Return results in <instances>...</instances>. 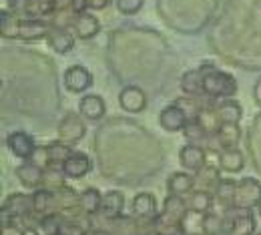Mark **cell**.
Returning <instances> with one entry per match:
<instances>
[{
	"label": "cell",
	"mask_w": 261,
	"mask_h": 235,
	"mask_svg": "<svg viewBox=\"0 0 261 235\" xmlns=\"http://www.w3.org/2000/svg\"><path fill=\"white\" fill-rule=\"evenodd\" d=\"M2 2H8V0H2ZM10 2H12V0H10Z\"/></svg>",
	"instance_id": "51"
},
{
	"label": "cell",
	"mask_w": 261,
	"mask_h": 235,
	"mask_svg": "<svg viewBox=\"0 0 261 235\" xmlns=\"http://www.w3.org/2000/svg\"><path fill=\"white\" fill-rule=\"evenodd\" d=\"M217 163H219V169L225 173H239L245 167V157L239 149H225V151H219Z\"/></svg>",
	"instance_id": "27"
},
{
	"label": "cell",
	"mask_w": 261,
	"mask_h": 235,
	"mask_svg": "<svg viewBox=\"0 0 261 235\" xmlns=\"http://www.w3.org/2000/svg\"><path fill=\"white\" fill-rule=\"evenodd\" d=\"M195 121L201 125V129L207 133V137H215L217 131H219V127H221V119H219L217 107H209V105L201 107Z\"/></svg>",
	"instance_id": "24"
},
{
	"label": "cell",
	"mask_w": 261,
	"mask_h": 235,
	"mask_svg": "<svg viewBox=\"0 0 261 235\" xmlns=\"http://www.w3.org/2000/svg\"><path fill=\"white\" fill-rule=\"evenodd\" d=\"M0 34L2 38H8V40L20 38V20L14 16V12H8V10L0 12Z\"/></svg>",
	"instance_id": "33"
},
{
	"label": "cell",
	"mask_w": 261,
	"mask_h": 235,
	"mask_svg": "<svg viewBox=\"0 0 261 235\" xmlns=\"http://www.w3.org/2000/svg\"><path fill=\"white\" fill-rule=\"evenodd\" d=\"M46 149H48L50 165H63L66 159L72 155V149H70V145L63 143L61 139H59V141H55V143H50V145H46Z\"/></svg>",
	"instance_id": "36"
},
{
	"label": "cell",
	"mask_w": 261,
	"mask_h": 235,
	"mask_svg": "<svg viewBox=\"0 0 261 235\" xmlns=\"http://www.w3.org/2000/svg\"><path fill=\"white\" fill-rule=\"evenodd\" d=\"M179 163L185 171L197 173L199 169L207 165V153H205L203 147H199L195 143H189L179 151Z\"/></svg>",
	"instance_id": "14"
},
{
	"label": "cell",
	"mask_w": 261,
	"mask_h": 235,
	"mask_svg": "<svg viewBox=\"0 0 261 235\" xmlns=\"http://www.w3.org/2000/svg\"><path fill=\"white\" fill-rule=\"evenodd\" d=\"M203 235H223L225 233V215H217L213 211L203 215Z\"/></svg>",
	"instance_id": "35"
},
{
	"label": "cell",
	"mask_w": 261,
	"mask_h": 235,
	"mask_svg": "<svg viewBox=\"0 0 261 235\" xmlns=\"http://www.w3.org/2000/svg\"><path fill=\"white\" fill-rule=\"evenodd\" d=\"M119 105L127 113H143L147 109V95H145V91L141 87L127 85L119 93Z\"/></svg>",
	"instance_id": "13"
},
{
	"label": "cell",
	"mask_w": 261,
	"mask_h": 235,
	"mask_svg": "<svg viewBox=\"0 0 261 235\" xmlns=\"http://www.w3.org/2000/svg\"><path fill=\"white\" fill-rule=\"evenodd\" d=\"M139 235H157V231L155 229H145V231H141Z\"/></svg>",
	"instance_id": "48"
},
{
	"label": "cell",
	"mask_w": 261,
	"mask_h": 235,
	"mask_svg": "<svg viewBox=\"0 0 261 235\" xmlns=\"http://www.w3.org/2000/svg\"><path fill=\"white\" fill-rule=\"evenodd\" d=\"M215 141V149L225 151V149H237V143L241 139V129L239 123H221L219 131L215 137H211Z\"/></svg>",
	"instance_id": "18"
},
{
	"label": "cell",
	"mask_w": 261,
	"mask_h": 235,
	"mask_svg": "<svg viewBox=\"0 0 261 235\" xmlns=\"http://www.w3.org/2000/svg\"><path fill=\"white\" fill-rule=\"evenodd\" d=\"M125 211V195L121 191H109L102 195V205H100V215L105 221H113L121 217Z\"/></svg>",
	"instance_id": "19"
},
{
	"label": "cell",
	"mask_w": 261,
	"mask_h": 235,
	"mask_svg": "<svg viewBox=\"0 0 261 235\" xmlns=\"http://www.w3.org/2000/svg\"><path fill=\"white\" fill-rule=\"evenodd\" d=\"M257 211H259V215H261V203L257 205Z\"/></svg>",
	"instance_id": "49"
},
{
	"label": "cell",
	"mask_w": 261,
	"mask_h": 235,
	"mask_svg": "<svg viewBox=\"0 0 261 235\" xmlns=\"http://www.w3.org/2000/svg\"><path fill=\"white\" fill-rule=\"evenodd\" d=\"M203 95L209 99H233L239 91L237 79L213 65H203Z\"/></svg>",
	"instance_id": "1"
},
{
	"label": "cell",
	"mask_w": 261,
	"mask_h": 235,
	"mask_svg": "<svg viewBox=\"0 0 261 235\" xmlns=\"http://www.w3.org/2000/svg\"><path fill=\"white\" fill-rule=\"evenodd\" d=\"M235 189H237V181L233 179H221L217 189H215V199L223 209L233 207V197H235Z\"/></svg>",
	"instance_id": "34"
},
{
	"label": "cell",
	"mask_w": 261,
	"mask_h": 235,
	"mask_svg": "<svg viewBox=\"0 0 261 235\" xmlns=\"http://www.w3.org/2000/svg\"><path fill=\"white\" fill-rule=\"evenodd\" d=\"M183 133H185V137H187L191 143H195V145H197V141H205V139H207V133L201 129V125H199L197 121H189L187 127L183 129Z\"/></svg>",
	"instance_id": "39"
},
{
	"label": "cell",
	"mask_w": 261,
	"mask_h": 235,
	"mask_svg": "<svg viewBox=\"0 0 261 235\" xmlns=\"http://www.w3.org/2000/svg\"><path fill=\"white\" fill-rule=\"evenodd\" d=\"M46 42L48 46L59 53V55H66L72 50L74 46V36L68 33L66 29H57V27H50V31L46 34Z\"/></svg>",
	"instance_id": "20"
},
{
	"label": "cell",
	"mask_w": 261,
	"mask_h": 235,
	"mask_svg": "<svg viewBox=\"0 0 261 235\" xmlns=\"http://www.w3.org/2000/svg\"><path fill=\"white\" fill-rule=\"evenodd\" d=\"M167 189L169 195H189L191 191H195V175L191 173H173L167 181Z\"/></svg>",
	"instance_id": "22"
},
{
	"label": "cell",
	"mask_w": 261,
	"mask_h": 235,
	"mask_svg": "<svg viewBox=\"0 0 261 235\" xmlns=\"http://www.w3.org/2000/svg\"><path fill=\"white\" fill-rule=\"evenodd\" d=\"M187 211H189L187 199H183L181 195H169L163 203V209H161L159 215L155 217V221H163V223H183Z\"/></svg>",
	"instance_id": "8"
},
{
	"label": "cell",
	"mask_w": 261,
	"mask_h": 235,
	"mask_svg": "<svg viewBox=\"0 0 261 235\" xmlns=\"http://www.w3.org/2000/svg\"><path fill=\"white\" fill-rule=\"evenodd\" d=\"M130 213H133V217H137L143 223H153V219L159 215L155 195H151V193H139V195H135L133 205H130Z\"/></svg>",
	"instance_id": "11"
},
{
	"label": "cell",
	"mask_w": 261,
	"mask_h": 235,
	"mask_svg": "<svg viewBox=\"0 0 261 235\" xmlns=\"http://www.w3.org/2000/svg\"><path fill=\"white\" fill-rule=\"evenodd\" d=\"M185 235H203V233H185Z\"/></svg>",
	"instance_id": "50"
},
{
	"label": "cell",
	"mask_w": 261,
	"mask_h": 235,
	"mask_svg": "<svg viewBox=\"0 0 261 235\" xmlns=\"http://www.w3.org/2000/svg\"><path fill=\"white\" fill-rule=\"evenodd\" d=\"M93 161L83 151H72V155L63 163V171L68 179H83L87 173H91Z\"/></svg>",
	"instance_id": "15"
},
{
	"label": "cell",
	"mask_w": 261,
	"mask_h": 235,
	"mask_svg": "<svg viewBox=\"0 0 261 235\" xmlns=\"http://www.w3.org/2000/svg\"><path fill=\"white\" fill-rule=\"evenodd\" d=\"M213 201H215V195L213 191H203V189H195L187 195V207L189 211H195V213H209L213 211Z\"/></svg>",
	"instance_id": "26"
},
{
	"label": "cell",
	"mask_w": 261,
	"mask_h": 235,
	"mask_svg": "<svg viewBox=\"0 0 261 235\" xmlns=\"http://www.w3.org/2000/svg\"><path fill=\"white\" fill-rule=\"evenodd\" d=\"M72 29H74L76 38H81V40H91V38H95V36L100 33V22H98V18L95 14H91V12H81V14H76Z\"/></svg>",
	"instance_id": "17"
},
{
	"label": "cell",
	"mask_w": 261,
	"mask_h": 235,
	"mask_svg": "<svg viewBox=\"0 0 261 235\" xmlns=\"http://www.w3.org/2000/svg\"><path fill=\"white\" fill-rule=\"evenodd\" d=\"M63 83H65L66 91H70V93H85L93 87V74L83 65H72L65 70Z\"/></svg>",
	"instance_id": "7"
},
{
	"label": "cell",
	"mask_w": 261,
	"mask_h": 235,
	"mask_svg": "<svg viewBox=\"0 0 261 235\" xmlns=\"http://www.w3.org/2000/svg\"><path fill=\"white\" fill-rule=\"evenodd\" d=\"M113 0H87V8L89 10H105Z\"/></svg>",
	"instance_id": "44"
},
{
	"label": "cell",
	"mask_w": 261,
	"mask_h": 235,
	"mask_svg": "<svg viewBox=\"0 0 261 235\" xmlns=\"http://www.w3.org/2000/svg\"><path fill=\"white\" fill-rule=\"evenodd\" d=\"M14 221L12 223H10V219L8 221H2V235H24V229L18 223H14Z\"/></svg>",
	"instance_id": "43"
},
{
	"label": "cell",
	"mask_w": 261,
	"mask_h": 235,
	"mask_svg": "<svg viewBox=\"0 0 261 235\" xmlns=\"http://www.w3.org/2000/svg\"><path fill=\"white\" fill-rule=\"evenodd\" d=\"M217 107V113H219V119L221 123H239L241 117H243V109L241 105L233 99H223Z\"/></svg>",
	"instance_id": "32"
},
{
	"label": "cell",
	"mask_w": 261,
	"mask_h": 235,
	"mask_svg": "<svg viewBox=\"0 0 261 235\" xmlns=\"http://www.w3.org/2000/svg\"><path fill=\"white\" fill-rule=\"evenodd\" d=\"M87 235H113L109 229H93V231H87Z\"/></svg>",
	"instance_id": "47"
},
{
	"label": "cell",
	"mask_w": 261,
	"mask_h": 235,
	"mask_svg": "<svg viewBox=\"0 0 261 235\" xmlns=\"http://www.w3.org/2000/svg\"><path fill=\"white\" fill-rule=\"evenodd\" d=\"M14 175H16V179H18L24 187H29V189H38V187L42 185L44 167L36 165L33 161H24L22 165H18V167L14 169Z\"/></svg>",
	"instance_id": "16"
},
{
	"label": "cell",
	"mask_w": 261,
	"mask_h": 235,
	"mask_svg": "<svg viewBox=\"0 0 261 235\" xmlns=\"http://www.w3.org/2000/svg\"><path fill=\"white\" fill-rule=\"evenodd\" d=\"M61 235H87V231H85V227L79 225L76 221H68V219H66L63 229H61Z\"/></svg>",
	"instance_id": "42"
},
{
	"label": "cell",
	"mask_w": 261,
	"mask_h": 235,
	"mask_svg": "<svg viewBox=\"0 0 261 235\" xmlns=\"http://www.w3.org/2000/svg\"><path fill=\"white\" fill-rule=\"evenodd\" d=\"M187 123H189V119H187V115L183 113V109L177 102L167 105L159 113V125L167 133H179V131H183L187 127Z\"/></svg>",
	"instance_id": "10"
},
{
	"label": "cell",
	"mask_w": 261,
	"mask_h": 235,
	"mask_svg": "<svg viewBox=\"0 0 261 235\" xmlns=\"http://www.w3.org/2000/svg\"><path fill=\"white\" fill-rule=\"evenodd\" d=\"M6 147L10 149V153L18 159H24V161H31L34 149H36V143L29 133L24 131H14L6 137Z\"/></svg>",
	"instance_id": "12"
},
{
	"label": "cell",
	"mask_w": 261,
	"mask_h": 235,
	"mask_svg": "<svg viewBox=\"0 0 261 235\" xmlns=\"http://www.w3.org/2000/svg\"><path fill=\"white\" fill-rule=\"evenodd\" d=\"M79 113L89 121H98L105 117L107 105L102 101V97H98V95H85L79 102Z\"/></svg>",
	"instance_id": "21"
},
{
	"label": "cell",
	"mask_w": 261,
	"mask_h": 235,
	"mask_svg": "<svg viewBox=\"0 0 261 235\" xmlns=\"http://www.w3.org/2000/svg\"><path fill=\"white\" fill-rule=\"evenodd\" d=\"M219 181H221L219 171H217L215 167H211V165H205V167L199 169V171L195 173V189L213 191V193H215Z\"/></svg>",
	"instance_id": "30"
},
{
	"label": "cell",
	"mask_w": 261,
	"mask_h": 235,
	"mask_svg": "<svg viewBox=\"0 0 261 235\" xmlns=\"http://www.w3.org/2000/svg\"><path fill=\"white\" fill-rule=\"evenodd\" d=\"M33 201H34V213H36V215L59 213L55 191H48V189H44V187H38L33 193Z\"/></svg>",
	"instance_id": "25"
},
{
	"label": "cell",
	"mask_w": 261,
	"mask_h": 235,
	"mask_svg": "<svg viewBox=\"0 0 261 235\" xmlns=\"http://www.w3.org/2000/svg\"><path fill=\"white\" fill-rule=\"evenodd\" d=\"M145 6V0H117V8L121 14H137L141 8Z\"/></svg>",
	"instance_id": "40"
},
{
	"label": "cell",
	"mask_w": 261,
	"mask_h": 235,
	"mask_svg": "<svg viewBox=\"0 0 261 235\" xmlns=\"http://www.w3.org/2000/svg\"><path fill=\"white\" fill-rule=\"evenodd\" d=\"M255 231V217L249 209H225V235H251Z\"/></svg>",
	"instance_id": "2"
},
{
	"label": "cell",
	"mask_w": 261,
	"mask_h": 235,
	"mask_svg": "<svg viewBox=\"0 0 261 235\" xmlns=\"http://www.w3.org/2000/svg\"><path fill=\"white\" fill-rule=\"evenodd\" d=\"M74 18H76V12H74L72 8L57 10V12L50 16V27H57V29H72Z\"/></svg>",
	"instance_id": "37"
},
{
	"label": "cell",
	"mask_w": 261,
	"mask_h": 235,
	"mask_svg": "<svg viewBox=\"0 0 261 235\" xmlns=\"http://www.w3.org/2000/svg\"><path fill=\"white\" fill-rule=\"evenodd\" d=\"M85 117L83 115H76V113H68L61 119L59 127H57V133L59 139L66 143V145H76L79 141H83V137L87 135V125L83 121Z\"/></svg>",
	"instance_id": "6"
},
{
	"label": "cell",
	"mask_w": 261,
	"mask_h": 235,
	"mask_svg": "<svg viewBox=\"0 0 261 235\" xmlns=\"http://www.w3.org/2000/svg\"><path fill=\"white\" fill-rule=\"evenodd\" d=\"M50 31V22H44L40 18H24L20 20V40H40L46 38Z\"/></svg>",
	"instance_id": "23"
},
{
	"label": "cell",
	"mask_w": 261,
	"mask_h": 235,
	"mask_svg": "<svg viewBox=\"0 0 261 235\" xmlns=\"http://www.w3.org/2000/svg\"><path fill=\"white\" fill-rule=\"evenodd\" d=\"M181 91L187 95V97H199L203 95V70L195 68V70H187L183 76H181Z\"/></svg>",
	"instance_id": "29"
},
{
	"label": "cell",
	"mask_w": 261,
	"mask_h": 235,
	"mask_svg": "<svg viewBox=\"0 0 261 235\" xmlns=\"http://www.w3.org/2000/svg\"><path fill=\"white\" fill-rule=\"evenodd\" d=\"M31 161L36 163V165H40V167H48L50 165V157H48V149L46 147H36L33 153V157H31Z\"/></svg>",
	"instance_id": "41"
},
{
	"label": "cell",
	"mask_w": 261,
	"mask_h": 235,
	"mask_svg": "<svg viewBox=\"0 0 261 235\" xmlns=\"http://www.w3.org/2000/svg\"><path fill=\"white\" fill-rule=\"evenodd\" d=\"M12 8H18L27 18H50L57 12L55 0H12Z\"/></svg>",
	"instance_id": "9"
},
{
	"label": "cell",
	"mask_w": 261,
	"mask_h": 235,
	"mask_svg": "<svg viewBox=\"0 0 261 235\" xmlns=\"http://www.w3.org/2000/svg\"><path fill=\"white\" fill-rule=\"evenodd\" d=\"M100 205H102V193L98 191L97 187H89L81 193L79 199V209L85 215H97L100 213Z\"/></svg>",
	"instance_id": "28"
},
{
	"label": "cell",
	"mask_w": 261,
	"mask_h": 235,
	"mask_svg": "<svg viewBox=\"0 0 261 235\" xmlns=\"http://www.w3.org/2000/svg\"><path fill=\"white\" fill-rule=\"evenodd\" d=\"M175 102L183 109V113L187 115L189 121H195L199 111H201V107H199V102L195 101V97H181V99H177Z\"/></svg>",
	"instance_id": "38"
},
{
	"label": "cell",
	"mask_w": 261,
	"mask_h": 235,
	"mask_svg": "<svg viewBox=\"0 0 261 235\" xmlns=\"http://www.w3.org/2000/svg\"><path fill=\"white\" fill-rule=\"evenodd\" d=\"M55 4H57V10L72 8V0H55Z\"/></svg>",
	"instance_id": "46"
},
{
	"label": "cell",
	"mask_w": 261,
	"mask_h": 235,
	"mask_svg": "<svg viewBox=\"0 0 261 235\" xmlns=\"http://www.w3.org/2000/svg\"><path fill=\"white\" fill-rule=\"evenodd\" d=\"M261 203V183L253 177H245L237 183L233 207L237 209H253Z\"/></svg>",
	"instance_id": "3"
},
{
	"label": "cell",
	"mask_w": 261,
	"mask_h": 235,
	"mask_svg": "<svg viewBox=\"0 0 261 235\" xmlns=\"http://www.w3.org/2000/svg\"><path fill=\"white\" fill-rule=\"evenodd\" d=\"M65 171H63V165H48L44 169V177H42V185L44 189L48 191H59L65 187Z\"/></svg>",
	"instance_id": "31"
},
{
	"label": "cell",
	"mask_w": 261,
	"mask_h": 235,
	"mask_svg": "<svg viewBox=\"0 0 261 235\" xmlns=\"http://www.w3.org/2000/svg\"><path fill=\"white\" fill-rule=\"evenodd\" d=\"M253 99L261 107V76L255 81V85H253Z\"/></svg>",
	"instance_id": "45"
},
{
	"label": "cell",
	"mask_w": 261,
	"mask_h": 235,
	"mask_svg": "<svg viewBox=\"0 0 261 235\" xmlns=\"http://www.w3.org/2000/svg\"><path fill=\"white\" fill-rule=\"evenodd\" d=\"M24 221H27L24 225L34 235H61V229H63L66 219L63 213H48V215H36V213H33Z\"/></svg>",
	"instance_id": "5"
},
{
	"label": "cell",
	"mask_w": 261,
	"mask_h": 235,
	"mask_svg": "<svg viewBox=\"0 0 261 235\" xmlns=\"http://www.w3.org/2000/svg\"><path fill=\"white\" fill-rule=\"evenodd\" d=\"M34 213L33 195L24 193H12L2 203V221H12V219H27Z\"/></svg>",
	"instance_id": "4"
}]
</instances>
